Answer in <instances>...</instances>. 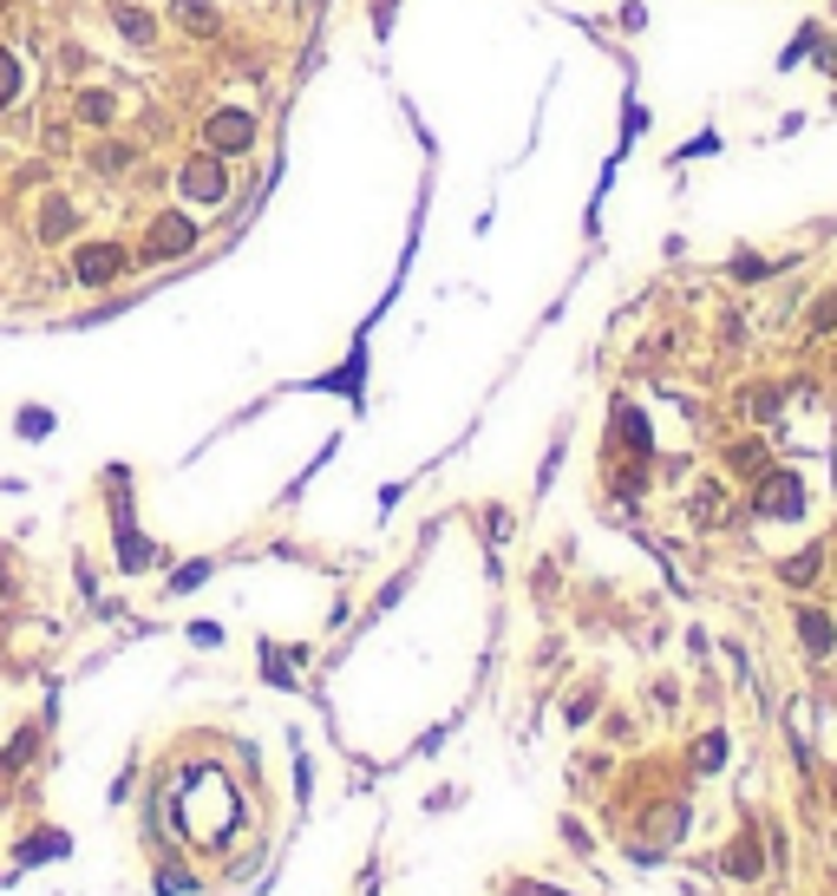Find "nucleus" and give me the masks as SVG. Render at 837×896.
<instances>
[{"mask_svg":"<svg viewBox=\"0 0 837 896\" xmlns=\"http://www.w3.org/2000/svg\"><path fill=\"white\" fill-rule=\"evenodd\" d=\"M72 229V203H46V216H39V236L52 242V236H65Z\"/></svg>","mask_w":837,"mask_h":896,"instance_id":"obj_16","label":"nucleus"},{"mask_svg":"<svg viewBox=\"0 0 837 896\" xmlns=\"http://www.w3.org/2000/svg\"><path fill=\"white\" fill-rule=\"evenodd\" d=\"M13 98H20V59H13V52L0 46V111H7Z\"/></svg>","mask_w":837,"mask_h":896,"instance_id":"obj_15","label":"nucleus"},{"mask_svg":"<svg viewBox=\"0 0 837 896\" xmlns=\"http://www.w3.org/2000/svg\"><path fill=\"white\" fill-rule=\"evenodd\" d=\"M792 629H799V642H805V655H812V661H832L837 622L825 616V609H799V616H792Z\"/></svg>","mask_w":837,"mask_h":896,"instance_id":"obj_6","label":"nucleus"},{"mask_svg":"<svg viewBox=\"0 0 837 896\" xmlns=\"http://www.w3.org/2000/svg\"><path fill=\"white\" fill-rule=\"evenodd\" d=\"M111 26H118L124 39H137V46L157 39V13H137V7H111Z\"/></svg>","mask_w":837,"mask_h":896,"instance_id":"obj_9","label":"nucleus"},{"mask_svg":"<svg viewBox=\"0 0 837 896\" xmlns=\"http://www.w3.org/2000/svg\"><path fill=\"white\" fill-rule=\"evenodd\" d=\"M753 413L773 419V413H779V386H760V393H753Z\"/></svg>","mask_w":837,"mask_h":896,"instance_id":"obj_19","label":"nucleus"},{"mask_svg":"<svg viewBox=\"0 0 837 896\" xmlns=\"http://www.w3.org/2000/svg\"><path fill=\"white\" fill-rule=\"evenodd\" d=\"M170 13H177V20H183V26H190V33H203V39H210V33H216V7H203V0H177V7H170Z\"/></svg>","mask_w":837,"mask_h":896,"instance_id":"obj_11","label":"nucleus"},{"mask_svg":"<svg viewBox=\"0 0 837 896\" xmlns=\"http://www.w3.org/2000/svg\"><path fill=\"white\" fill-rule=\"evenodd\" d=\"M720 517H727V504H720V485L694 491V524H720Z\"/></svg>","mask_w":837,"mask_h":896,"instance_id":"obj_14","label":"nucleus"},{"mask_svg":"<svg viewBox=\"0 0 837 896\" xmlns=\"http://www.w3.org/2000/svg\"><path fill=\"white\" fill-rule=\"evenodd\" d=\"M137 164V144H98L92 151V170H131Z\"/></svg>","mask_w":837,"mask_h":896,"instance_id":"obj_12","label":"nucleus"},{"mask_svg":"<svg viewBox=\"0 0 837 896\" xmlns=\"http://www.w3.org/2000/svg\"><path fill=\"white\" fill-rule=\"evenodd\" d=\"M0 7H7V0H0Z\"/></svg>","mask_w":837,"mask_h":896,"instance_id":"obj_20","label":"nucleus"},{"mask_svg":"<svg viewBox=\"0 0 837 896\" xmlns=\"http://www.w3.org/2000/svg\"><path fill=\"white\" fill-rule=\"evenodd\" d=\"M124 242H79V255H72V268H79V282L85 288H105V282H118L124 275Z\"/></svg>","mask_w":837,"mask_h":896,"instance_id":"obj_5","label":"nucleus"},{"mask_svg":"<svg viewBox=\"0 0 837 896\" xmlns=\"http://www.w3.org/2000/svg\"><path fill=\"white\" fill-rule=\"evenodd\" d=\"M805 327H812V334H837V288H832V295H818V308H812Z\"/></svg>","mask_w":837,"mask_h":896,"instance_id":"obj_17","label":"nucleus"},{"mask_svg":"<svg viewBox=\"0 0 837 896\" xmlns=\"http://www.w3.org/2000/svg\"><path fill=\"white\" fill-rule=\"evenodd\" d=\"M818 570H825V543H812V550H799V557H786V563H779V583H792V589H805V583H818Z\"/></svg>","mask_w":837,"mask_h":896,"instance_id":"obj_8","label":"nucleus"},{"mask_svg":"<svg viewBox=\"0 0 837 896\" xmlns=\"http://www.w3.org/2000/svg\"><path fill=\"white\" fill-rule=\"evenodd\" d=\"M727 465L740 478H760V471H773V452H766V439H740V445H727Z\"/></svg>","mask_w":837,"mask_h":896,"instance_id":"obj_7","label":"nucleus"},{"mask_svg":"<svg viewBox=\"0 0 837 896\" xmlns=\"http://www.w3.org/2000/svg\"><path fill=\"white\" fill-rule=\"evenodd\" d=\"M177 190H183L190 203H210V210H216V203L229 196V170H223V164H216L210 151H196V157H190V164L177 170Z\"/></svg>","mask_w":837,"mask_h":896,"instance_id":"obj_4","label":"nucleus"},{"mask_svg":"<svg viewBox=\"0 0 837 896\" xmlns=\"http://www.w3.org/2000/svg\"><path fill=\"white\" fill-rule=\"evenodd\" d=\"M190 249H196V223H190V216H177V210L151 216V229H144V262H177V255H190Z\"/></svg>","mask_w":837,"mask_h":896,"instance_id":"obj_3","label":"nucleus"},{"mask_svg":"<svg viewBox=\"0 0 837 896\" xmlns=\"http://www.w3.org/2000/svg\"><path fill=\"white\" fill-rule=\"evenodd\" d=\"M111 111H118V98H111L105 85H85V92H79V118H85V124H105Z\"/></svg>","mask_w":837,"mask_h":896,"instance_id":"obj_10","label":"nucleus"},{"mask_svg":"<svg viewBox=\"0 0 837 896\" xmlns=\"http://www.w3.org/2000/svg\"><path fill=\"white\" fill-rule=\"evenodd\" d=\"M727 871H733V877H760V845H753V838H740V845L727 851Z\"/></svg>","mask_w":837,"mask_h":896,"instance_id":"obj_13","label":"nucleus"},{"mask_svg":"<svg viewBox=\"0 0 837 896\" xmlns=\"http://www.w3.org/2000/svg\"><path fill=\"white\" fill-rule=\"evenodd\" d=\"M773 275V262H760V255H740L733 262V282H766Z\"/></svg>","mask_w":837,"mask_h":896,"instance_id":"obj_18","label":"nucleus"},{"mask_svg":"<svg viewBox=\"0 0 837 896\" xmlns=\"http://www.w3.org/2000/svg\"><path fill=\"white\" fill-rule=\"evenodd\" d=\"M753 511L760 517H799L805 511V478L799 471H760L753 478Z\"/></svg>","mask_w":837,"mask_h":896,"instance_id":"obj_1","label":"nucleus"},{"mask_svg":"<svg viewBox=\"0 0 837 896\" xmlns=\"http://www.w3.org/2000/svg\"><path fill=\"white\" fill-rule=\"evenodd\" d=\"M249 144H255V118H249V111L223 105V111L203 118V151H216V157H242Z\"/></svg>","mask_w":837,"mask_h":896,"instance_id":"obj_2","label":"nucleus"}]
</instances>
